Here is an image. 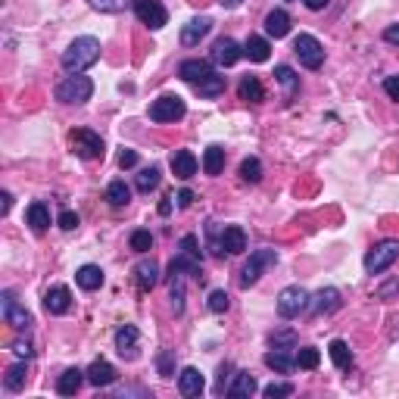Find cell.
<instances>
[{
	"mask_svg": "<svg viewBox=\"0 0 399 399\" xmlns=\"http://www.w3.org/2000/svg\"><path fill=\"white\" fill-rule=\"evenodd\" d=\"M97 60H100V41L91 38V34H84V38H75L66 47V54H62V69L72 75H82L84 69H91Z\"/></svg>",
	"mask_w": 399,
	"mask_h": 399,
	"instance_id": "obj_1",
	"label": "cell"
},
{
	"mask_svg": "<svg viewBox=\"0 0 399 399\" xmlns=\"http://www.w3.org/2000/svg\"><path fill=\"white\" fill-rule=\"evenodd\" d=\"M200 240H196V234H184L181 244H178V256L172 259L169 269L175 271H184V275H194L196 281H200Z\"/></svg>",
	"mask_w": 399,
	"mask_h": 399,
	"instance_id": "obj_2",
	"label": "cell"
},
{
	"mask_svg": "<svg viewBox=\"0 0 399 399\" xmlns=\"http://www.w3.org/2000/svg\"><path fill=\"white\" fill-rule=\"evenodd\" d=\"M91 94H94V82L88 75H69L56 84V100L60 103H84L91 100Z\"/></svg>",
	"mask_w": 399,
	"mask_h": 399,
	"instance_id": "obj_3",
	"label": "cell"
},
{
	"mask_svg": "<svg viewBox=\"0 0 399 399\" xmlns=\"http://www.w3.org/2000/svg\"><path fill=\"white\" fill-rule=\"evenodd\" d=\"M396 259H399V240H380V244H374L372 250H368L365 271L368 275H380V271H387Z\"/></svg>",
	"mask_w": 399,
	"mask_h": 399,
	"instance_id": "obj_4",
	"label": "cell"
},
{
	"mask_svg": "<svg viewBox=\"0 0 399 399\" xmlns=\"http://www.w3.org/2000/svg\"><path fill=\"white\" fill-rule=\"evenodd\" d=\"M69 144H72V150L82 159H103V137L97 131L75 128V131H69Z\"/></svg>",
	"mask_w": 399,
	"mask_h": 399,
	"instance_id": "obj_5",
	"label": "cell"
},
{
	"mask_svg": "<svg viewBox=\"0 0 399 399\" xmlns=\"http://www.w3.org/2000/svg\"><path fill=\"white\" fill-rule=\"evenodd\" d=\"M184 113H187V106H184V100L175 94H166V97L150 103V119H153V122H178V119H184Z\"/></svg>",
	"mask_w": 399,
	"mask_h": 399,
	"instance_id": "obj_6",
	"label": "cell"
},
{
	"mask_svg": "<svg viewBox=\"0 0 399 399\" xmlns=\"http://www.w3.org/2000/svg\"><path fill=\"white\" fill-rule=\"evenodd\" d=\"M306 309H309V293L303 287H284L277 293V315L281 318H297Z\"/></svg>",
	"mask_w": 399,
	"mask_h": 399,
	"instance_id": "obj_7",
	"label": "cell"
},
{
	"mask_svg": "<svg viewBox=\"0 0 399 399\" xmlns=\"http://www.w3.org/2000/svg\"><path fill=\"white\" fill-rule=\"evenodd\" d=\"M293 54L299 56V62L306 69H321V62H325V47L312 34H299L297 41H293Z\"/></svg>",
	"mask_w": 399,
	"mask_h": 399,
	"instance_id": "obj_8",
	"label": "cell"
},
{
	"mask_svg": "<svg viewBox=\"0 0 399 399\" xmlns=\"http://www.w3.org/2000/svg\"><path fill=\"white\" fill-rule=\"evenodd\" d=\"M277 262V253L275 250H256V253H250V262L244 265V275H240V284L244 287H253L262 277V271L265 269H271V265Z\"/></svg>",
	"mask_w": 399,
	"mask_h": 399,
	"instance_id": "obj_9",
	"label": "cell"
},
{
	"mask_svg": "<svg viewBox=\"0 0 399 399\" xmlns=\"http://www.w3.org/2000/svg\"><path fill=\"white\" fill-rule=\"evenodd\" d=\"M135 16L147 28H153V32L169 22V13H166V7L159 3V0H135Z\"/></svg>",
	"mask_w": 399,
	"mask_h": 399,
	"instance_id": "obj_10",
	"label": "cell"
},
{
	"mask_svg": "<svg viewBox=\"0 0 399 399\" xmlns=\"http://www.w3.org/2000/svg\"><path fill=\"white\" fill-rule=\"evenodd\" d=\"M244 56V50H240V44L234 41V38H218L216 44H212V62L216 66H234L237 60Z\"/></svg>",
	"mask_w": 399,
	"mask_h": 399,
	"instance_id": "obj_11",
	"label": "cell"
},
{
	"mask_svg": "<svg viewBox=\"0 0 399 399\" xmlns=\"http://www.w3.org/2000/svg\"><path fill=\"white\" fill-rule=\"evenodd\" d=\"M340 309V290L337 287H321L315 297L309 299V312L312 315H331Z\"/></svg>",
	"mask_w": 399,
	"mask_h": 399,
	"instance_id": "obj_12",
	"label": "cell"
},
{
	"mask_svg": "<svg viewBox=\"0 0 399 399\" xmlns=\"http://www.w3.org/2000/svg\"><path fill=\"white\" fill-rule=\"evenodd\" d=\"M3 318H7V325H13L16 331H28V325H32V315L16 303V297L10 290L3 293Z\"/></svg>",
	"mask_w": 399,
	"mask_h": 399,
	"instance_id": "obj_13",
	"label": "cell"
},
{
	"mask_svg": "<svg viewBox=\"0 0 399 399\" xmlns=\"http://www.w3.org/2000/svg\"><path fill=\"white\" fill-rule=\"evenodd\" d=\"M44 309H47L50 315H66V312L72 309V293H69V287H62V284L50 287V290L44 293Z\"/></svg>",
	"mask_w": 399,
	"mask_h": 399,
	"instance_id": "obj_14",
	"label": "cell"
},
{
	"mask_svg": "<svg viewBox=\"0 0 399 399\" xmlns=\"http://www.w3.org/2000/svg\"><path fill=\"white\" fill-rule=\"evenodd\" d=\"M209 28H212V19H206V16H200V19H190L187 25L181 28V44H184V47H196V44H200L206 34H209Z\"/></svg>",
	"mask_w": 399,
	"mask_h": 399,
	"instance_id": "obj_15",
	"label": "cell"
},
{
	"mask_svg": "<svg viewBox=\"0 0 399 399\" xmlns=\"http://www.w3.org/2000/svg\"><path fill=\"white\" fill-rule=\"evenodd\" d=\"M172 172H175V178H181V181H190V178L196 175V156L190 153V150H175V153H172Z\"/></svg>",
	"mask_w": 399,
	"mask_h": 399,
	"instance_id": "obj_16",
	"label": "cell"
},
{
	"mask_svg": "<svg viewBox=\"0 0 399 399\" xmlns=\"http://www.w3.org/2000/svg\"><path fill=\"white\" fill-rule=\"evenodd\" d=\"M84 380H88V374H84L82 368H66V372L60 374V380H56V393H60V396H75V393L82 390Z\"/></svg>",
	"mask_w": 399,
	"mask_h": 399,
	"instance_id": "obj_17",
	"label": "cell"
},
{
	"mask_svg": "<svg viewBox=\"0 0 399 399\" xmlns=\"http://www.w3.org/2000/svg\"><path fill=\"white\" fill-rule=\"evenodd\" d=\"M178 72H181V78H184V82H190V84H200V82H206L209 75H216L206 60H184Z\"/></svg>",
	"mask_w": 399,
	"mask_h": 399,
	"instance_id": "obj_18",
	"label": "cell"
},
{
	"mask_svg": "<svg viewBox=\"0 0 399 399\" xmlns=\"http://www.w3.org/2000/svg\"><path fill=\"white\" fill-rule=\"evenodd\" d=\"M203 387H206V380L196 368H184V372L178 374V390H181V396H200Z\"/></svg>",
	"mask_w": 399,
	"mask_h": 399,
	"instance_id": "obj_19",
	"label": "cell"
},
{
	"mask_svg": "<svg viewBox=\"0 0 399 399\" xmlns=\"http://www.w3.org/2000/svg\"><path fill=\"white\" fill-rule=\"evenodd\" d=\"M84 374H88V384H94V387H109L115 378H119V374H115V368L109 365V362H103V358L91 362V368Z\"/></svg>",
	"mask_w": 399,
	"mask_h": 399,
	"instance_id": "obj_20",
	"label": "cell"
},
{
	"mask_svg": "<svg viewBox=\"0 0 399 399\" xmlns=\"http://www.w3.org/2000/svg\"><path fill=\"white\" fill-rule=\"evenodd\" d=\"M75 284L82 290H100L103 287V269L100 265H82L75 271Z\"/></svg>",
	"mask_w": 399,
	"mask_h": 399,
	"instance_id": "obj_21",
	"label": "cell"
},
{
	"mask_svg": "<svg viewBox=\"0 0 399 399\" xmlns=\"http://www.w3.org/2000/svg\"><path fill=\"white\" fill-rule=\"evenodd\" d=\"M115 350L122 352V356L135 358L137 356V328L135 325H122L115 331Z\"/></svg>",
	"mask_w": 399,
	"mask_h": 399,
	"instance_id": "obj_22",
	"label": "cell"
},
{
	"mask_svg": "<svg viewBox=\"0 0 399 399\" xmlns=\"http://www.w3.org/2000/svg\"><path fill=\"white\" fill-rule=\"evenodd\" d=\"M222 250L231 253V256L244 253V250H247V234H244V228H237V225H228V228L222 231Z\"/></svg>",
	"mask_w": 399,
	"mask_h": 399,
	"instance_id": "obj_23",
	"label": "cell"
},
{
	"mask_svg": "<svg viewBox=\"0 0 399 399\" xmlns=\"http://www.w3.org/2000/svg\"><path fill=\"white\" fill-rule=\"evenodd\" d=\"M135 277H137V287L141 290H153L156 281H159V265L153 259H144V262L135 265Z\"/></svg>",
	"mask_w": 399,
	"mask_h": 399,
	"instance_id": "obj_24",
	"label": "cell"
},
{
	"mask_svg": "<svg viewBox=\"0 0 399 399\" xmlns=\"http://www.w3.org/2000/svg\"><path fill=\"white\" fill-rule=\"evenodd\" d=\"M265 365L277 374H290L293 365H297V356H290V350H271L265 356Z\"/></svg>",
	"mask_w": 399,
	"mask_h": 399,
	"instance_id": "obj_25",
	"label": "cell"
},
{
	"mask_svg": "<svg viewBox=\"0 0 399 399\" xmlns=\"http://www.w3.org/2000/svg\"><path fill=\"white\" fill-rule=\"evenodd\" d=\"M265 32H269L271 38H287V32H290V16H287L284 10H271V13L265 16Z\"/></svg>",
	"mask_w": 399,
	"mask_h": 399,
	"instance_id": "obj_26",
	"label": "cell"
},
{
	"mask_svg": "<svg viewBox=\"0 0 399 399\" xmlns=\"http://www.w3.org/2000/svg\"><path fill=\"white\" fill-rule=\"evenodd\" d=\"M25 218H28V228H32L34 234H44V231L50 228V209L44 203H32V206H28Z\"/></svg>",
	"mask_w": 399,
	"mask_h": 399,
	"instance_id": "obj_27",
	"label": "cell"
},
{
	"mask_svg": "<svg viewBox=\"0 0 399 399\" xmlns=\"http://www.w3.org/2000/svg\"><path fill=\"white\" fill-rule=\"evenodd\" d=\"M256 393V378L250 372H237L234 384L228 387V396L231 399H244V396H253Z\"/></svg>",
	"mask_w": 399,
	"mask_h": 399,
	"instance_id": "obj_28",
	"label": "cell"
},
{
	"mask_svg": "<svg viewBox=\"0 0 399 399\" xmlns=\"http://www.w3.org/2000/svg\"><path fill=\"white\" fill-rule=\"evenodd\" d=\"M269 41H265V38H259V34H250V38H247V44H244V56L250 62H265L269 60Z\"/></svg>",
	"mask_w": 399,
	"mask_h": 399,
	"instance_id": "obj_29",
	"label": "cell"
},
{
	"mask_svg": "<svg viewBox=\"0 0 399 399\" xmlns=\"http://www.w3.org/2000/svg\"><path fill=\"white\" fill-rule=\"evenodd\" d=\"M237 94H240V100H247V103H259V100H265L262 82H259L256 75H247L244 82H240V88H237Z\"/></svg>",
	"mask_w": 399,
	"mask_h": 399,
	"instance_id": "obj_30",
	"label": "cell"
},
{
	"mask_svg": "<svg viewBox=\"0 0 399 399\" xmlns=\"http://www.w3.org/2000/svg\"><path fill=\"white\" fill-rule=\"evenodd\" d=\"M25 378H28V368L22 365V362H16V365H10L7 374H3V387H7L10 393H19L22 387H25Z\"/></svg>",
	"mask_w": 399,
	"mask_h": 399,
	"instance_id": "obj_31",
	"label": "cell"
},
{
	"mask_svg": "<svg viewBox=\"0 0 399 399\" xmlns=\"http://www.w3.org/2000/svg\"><path fill=\"white\" fill-rule=\"evenodd\" d=\"M328 352H331V362L340 368V372H350V368H352V352H350V346H346L343 340H334V343L328 346Z\"/></svg>",
	"mask_w": 399,
	"mask_h": 399,
	"instance_id": "obj_32",
	"label": "cell"
},
{
	"mask_svg": "<svg viewBox=\"0 0 399 399\" xmlns=\"http://www.w3.org/2000/svg\"><path fill=\"white\" fill-rule=\"evenodd\" d=\"M225 169V150L222 147H209L203 153V172L206 175H222Z\"/></svg>",
	"mask_w": 399,
	"mask_h": 399,
	"instance_id": "obj_33",
	"label": "cell"
},
{
	"mask_svg": "<svg viewBox=\"0 0 399 399\" xmlns=\"http://www.w3.org/2000/svg\"><path fill=\"white\" fill-rule=\"evenodd\" d=\"M275 78H277V84L284 88L287 97H293V94L299 91V78H297V72H293L290 66H277V69H275Z\"/></svg>",
	"mask_w": 399,
	"mask_h": 399,
	"instance_id": "obj_34",
	"label": "cell"
},
{
	"mask_svg": "<svg viewBox=\"0 0 399 399\" xmlns=\"http://www.w3.org/2000/svg\"><path fill=\"white\" fill-rule=\"evenodd\" d=\"M106 200H109L113 206H128V200H131L128 184H125V181H109V187H106Z\"/></svg>",
	"mask_w": 399,
	"mask_h": 399,
	"instance_id": "obj_35",
	"label": "cell"
},
{
	"mask_svg": "<svg viewBox=\"0 0 399 399\" xmlns=\"http://www.w3.org/2000/svg\"><path fill=\"white\" fill-rule=\"evenodd\" d=\"M194 88H196V94H200V97H218L225 91V75H209L206 82L194 84Z\"/></svg>",
	"mask_w": 399,
	"mask_h": 399,
	"instance_id": "obj_36",
	"label": "cell"
},
{
	"mask_svg": "<svg viewBox=\"0 0 399 399\" xmlns=\"http://www.w3.org/2000/svg\"><path fill=\"white\" fill-rule=\"evenodd\" d=\"M159 187V169L156 166H150V169H141V175H137V190L141 194H150V190Z\"/></svg>",
	"mask_w": 399,
	"mask_h": 399,
	"instance_id": "obj_37",
	"label": "cell"
},
{
	"mask_svg": "<svg viewBox=\"0 0 399 399\" xmlns=\"http://www.w3.org/2000/svg\"><path fill=\"white\" fill-rule=\"evenodd\" d=\"M318 362H321V352H318L315 346H303V350L297 352V365H299V368H306V372L318 368Z\"/></svg>",
	"mask_w": 399,
	"mask_h": 399,
	"instance_id": "obj_38",
	"label": "cell"
},
{
	"mask_svg": "<svg viewBox=\"0 0 399 399\" xmlns=\"http://www.w3.org/2000/svg\"><path fill=\"white\" fill-rule=\"evenodd\" d=\"M240 178H244V181H250V184H256L259 178H262V163H259L256 156H250V159H244V163H240Z\"/></svg>",
	"mask_w": 399,
	"mask_h": 399,
	"instance_id": "obj_39",
	"label": "cell"
},
{
	"mask_svg": "<svg viewBox=\"0 0 399 399\" xmlns=\"http://www.w3.org/2000/svg\"><path fill=\"white\" fill-rule=\"evenodd\" d=\"M271 350H297V334L293 331H275L271 334Z\"/></svg>",
	"mask_w": 399,
	"mask_h": 399,
	"instance_id": "obj_40",
	"label": "cell"
},
{
	"mask_svg": "<svg viewBox=\"0 0 399 399\" xmlns=\"http://www.w3.org/2000/svg\"><path fill=\"white\" fill-rule=\"evenodd\" d=\"M150 247H153V234L150 231H135L131 234V250L135 253H147Z\"/></svg>",
	"mask_w": 399,
	"mask_h": 399,
	"instance_id": "obj_41",
	"label": "cell"
},
{
	"mask_svg": "<svg viewBox=\"0 0 399 399\" xmlns=\"http://www.w3.org/2000/svg\"><path fill=\"white\" fill-rule=\"evenodd\" d=\"M88 3L100 13H122L125 10V0H88Z\"/></svg>",
	"mask_w": 399,
	"mask_h": 399,
	"instance_id": "obj_42",
	"label": "cell"
},
{
	"mask_svg": "<svg viewBox=\"0 0 399 399\" xmlns=\"http://www.w3.org/2000/svg\"><path fill=\"white\" fill-rule=\"evenodd\" d=\"M228 306H231V297L225 290H212L209 293V309L212 312H228Z\"/></svg>",
	"mask_w": 399,
	"mask_h": 399,
	"instance_id": "obj_43",
	"label": "cell"
},
{
	"mask_svg": "<svg viewBox=\"0 0 399 399\" xmlns=\"http://www.w3.org/2000/svg\"><path fill=\"white\" fill-rule=\"evenodd\" d=\"M265 396L269 399H281V396H293V384H269L265 387Z\"/></svg>",
	"mask_w": 399,
	"mask_h": 399,
	"instance_id": "obj_44",
	"label": "cell"
},
{
	"mask_svg": "<svg viewBox=\"0 0 399 399\" xmlns=\"http://www.w3.org/2000/svg\"><path fill=\"white\" fill-rule=\"evenodd\" d=\"M156 365H159V374H163V378H172V374H175V362H172V352H159Z\"/></svg>",
	"mask_w": 399,
	"mask_h": 399,
	"instance_id": "obj_45",
	"label": "cell"
},
{
	"mask_svg": "<svg viewBox=\"0 0 399 399\" xmlns=\"http://www.w3.org/2000/svg\"><path fill=\"white\" fill-rule=\"evenodd\" d=\"M384 91L390 100H399V75H390V78H384Z\"/></svg>",
	"mask_w": 399,
	"mask_h": 399,
	"instance_id": "obj_46",
	"label": "cell"
},
{
	"mask_svg": "<svg viewBox=\"0 0 399 399\" xmlns=\"http://www.w3.org/2000/svg\"><path fill=\"white\" fill-rule=\"evenodd\" d=\"M60 228L62 231H75V228H78V216H75V212H60Z\"/></svg>",
	"mask_w": 399,
	"mask_h": 399,
	"instance_id": "obj_47",
	"label": "cell"
},
{
	"mask_svg": "<svg viewBox=\"0 0 399 399\" xmlns=\"http://www.w3.org/2000/svg\"><path fill=\"white\" fill-rule=\"evenodd\" d=\"M13 352H16L19 358H25V362H28V358H32V343H28V340H16V343H13Z\"/></svg>",
	"mask_w": 399,
	"mask_h": 399,
	"instance_id": "obj_48",
	"label": "cell"
},
{
	"mask_svg": "<svg viewBox=\"0 0 399 399\" xmlns=\"http://www.w3.org/2000/svg\"><path fill=\"white\" fill-rule=\"evenodd\" d=\"M119 166H122V169L137 166V153H135V150H122V153H119Z\"/></svg>",
	"mask_w": 399,
	"mask_h": 399,
	"instance_id": "obj_49",
	"label": "cell"
},
{
	"mask_svg": "<svg viewBox=\"0 0 399 399\" xmlns=\"http://www.w3.org/2000/svg\"><path fill=\"white\" fill-rule=\"evenodd\" d=\"M175 200H178V209H187V206L194 203V194H190V190H178Z\"/></svg>",
	"mask_w": 399,
	"mask_h": 399,
	"instance_id": "obj_50",
	"label": "cell"
},
{
	"mask_svg": "<svg viewBox=\"0 0 399 399\" xmlns=\"http://www.w3.org/2000/svg\"><path fill=\"white\" fill-rule=\"evenodd\" d=\"M384 41H387V44H399V25H387Z\"/></svg>",
	"mask_w": 399,
	"mask_h": 399,
	"instance_id": "obj_51",
	"label": "cell"
},
{
	"mask_svg": "<svg viewBox=\"0 0 399 399\" xmlns=\"http://www.w3.org/2000/svg\"><path fill=\"white\" fill-rule=\"evenodd\" d=\"M0 200H3V203H0V212L7 216V212H10V206H13V196H10L7 190H3V194H0Z\"/></svg>",
	"mask_w": 399,
	"mask_h": 399,
	"instance_id": "obj_52",
	"label": "cell"
},
{
	"mask_svg": "<svg viewBox=\"0 0 399 399\" xmlns=\"http://www.w3.org/2000/svg\"><path fill=\"white\" fill-rule=\"evenodd\" d=\"M303 3H306L309 10H325L328 3H331V0H303Z\"/></svg>",
	"mask_w": 399,
	"mask_h": 399,
	"instance_id": "obj_53",
	"label": "cell"
},
{
	"mask_svg": "<svg viewBox=\"0 0 399 399\" xmlns=\"http://www.w3.org/2000/svg\"><path fill=\"white\" fill-rule=\"evenodd\" d=\"M225 10H234V7H240V0H218Z\"/></svg>",
	"mask_w": 399,
	"mask_h": 399,
	"instance_id": "obj_54",
	"label": "cell"
},
{
	"mask_svg": "<svg viewBox=\"0 0 399 399\" xmlns=\"http://www.w3.org/2000/svg\"><path fill=\"white\" fill-rule=\"evenodd\" d=\"M159 212H163V216H169V212H172V200H163V203H159Z\"/></svg>",
	"mask_w": 399,
	"mask_h": 399,
	"instance_id": "obj_55",
	"label": "cell"
}]
</instances>
